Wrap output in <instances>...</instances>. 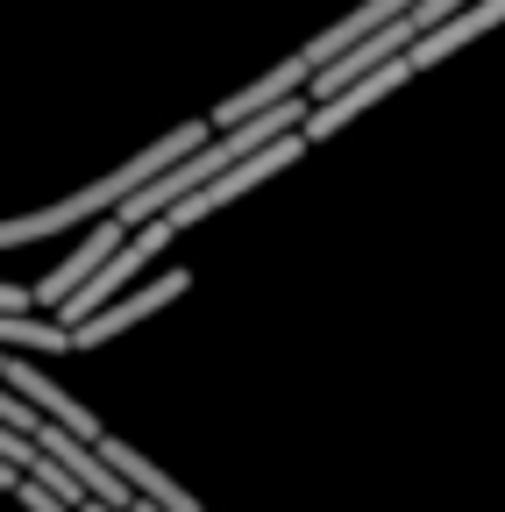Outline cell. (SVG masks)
Masks as SVG:
<instances>
[{
    "label": "cell",
    "instance_id": "cell-2",
    "mask_svg": "<svg viewBox=\"0 0 505 512\" xmlns=\"http://www.w3.org/2000/svg\"><path fill=\"white\" fill-rule=\"evenodd\" d=\"M306 157V136H278V143H264L257 157H242V164H228L214 185H200L193 192V200H185V207H171L164 214V228H193V221H207V214H221L228 200H242V192H257L271 171H285V164H299Z\"/></svg>",
    "mask_w": 505,
    "mask_h": 512
},
{
    "label": "cell",
    "instance_id": "cell-4",
    "mask_svg": "<svg viewBox=\"0 0 505 512\" xmlns=\"http://www.w3.org/2000/svg\"><path fill=\"white\" fill-rule=\"evenodd\" d=\"M193 292V271H164L157 285H143V292H129L121 306H100L86 328H72V349H100V342H114V335H129L136 320H150L157 306H171V299H185Z\"/></svg>",
    "mask_w": 505,
    "mask_h": 512
},
{
    "label": "cell",
    "instance_id": "cell-7",
    "mask_svg": "<svg viewBox=\"0 0 505 512\" xmlns=\"http://www.w3.org/2000/svg\"><path fill=\"white\" fill-rule=\"evenodd\" d=\"M498 22H505V0H470L463 15H449L441 29H427V36H420V43L406 50V64H413V72H427V64H441L449 50L477 43V36H484V29H498Z\"/></svg>",
    "mask_w": 505,
    "mask_h": 512
},
{
    "label": "cell",
    "instance_id": "cell-8",
    "mask_svg": "<svg viewBox=\"0 0 505 512\" xmlns=\"http://www.w3.org/2000/svg\"><path fill=\"white\" fill-rule=\"evenodd\" d=\"M406 8H413V0H363V8H356L349 22H335V29H321V36H313V43H306L299 57L313 64V72H328V64H335L342 50H356L363 36H377V29H385V22H399Z\"/></svg>",
    "mask_w": 505,
    "mask_h": 512
},
{
    "label": "cell",
    "instance_id": "cell-1",
    "mask_svg": "<svg viewBox=\"0 0 505 512\" xmlns=\"http://www.w3.org/2000/svg\"><path fill=\"white\" fill-rule=\"evenodd\" d=\"M171 235H178V228H164V221H143V228H136L129 242H121V249L107 256V264H100V271H93V278H86V285H79L65 306H57V328H65V335H72V328H86V320L107 306V292L136 285V271L150 264V256H164V242H171Z\"/></svg>",
    "mask_w": 505,
    "mask_h": 512
},
{
    "label": "cell",
    "instance_id": "cell-10",
    "mask_svg": "<svg viewBox=\"0 0 505 512\" xmlns=\"http://www.w3.org/2000/svg\"><path fill=\"white\" fill-rule=\"evenodd\" d=\"M0 484H8V491H15V484H22V470H8V463H0Z\"/></svg>",
    "mask_w": 505,
    "mask_h": 512
},
{
    "label": "cell",
    "instance_id": "cell-9",
    "mask_svg": "<svg viewBox=\"0 0 505 512\" xmlns=\"http://www.w3.org/2000/svg\"><path fill=\"white\" fill-rule=\"evenodd\" d=\"M0 349H72V335L65 328H57V313H0Z\"/></svg>",
    "mask_w": 505,
    "mask_h": 512
},
{
    "label": "cell",
    "instance_id": "cell-3",
    "mask_svg": "<svg viewBox=\"0 0 505 512\" xmlns=\"http://www.w3.org/2000/svg\"><path fill=\"white\" fill-rule=\"evenodd\" d=\"M406 79H413V64H406V57H392V64H377V72H363V79H356V86H342L335 100H313V114H306V128H299V136H306V143H328L335 128H349V121H356L363 107H377V100H392V93H399Z\"/></svg>",
    "mask_w": 505,
    "mask_h": 512
},
{
    "label": "cell",
    "instance_id": "cell-6",
    "mask_svg": "<svg viewBox=\"0 0 505 512\" xmlns=\"http://www.w3.org/2000/svg\"><path fill=\"white\" fill-rule=\"evenodd\" d=\"M121 242H129V228H121V221H107L100 235H86V242H79V256H65V264H57V271H50L43 285H29V299L57 313V306H65V299H72V292H79V285H86V278H93V271L107 264V256H114Z\"/></svg>",
    "mask_w": 505,
    "mask_h": 512
},
{
    "label": "cell",
    "instance_id": "cell-5",
    "mask_svg": "<svg viewBox=\"0 0 505 512\" xmlns=\"http://www.w3.org/2000/svg\"><path fill=\"white\" fill-rule=\"evenodd\" d=\"M93 448H100V463H107V470H114L121 484H129V491H136L143 505H157V512H200V498L185 491V484H171V477H164V470H157V463L143 456V448L114 441V434H100Z\"/></svg>",
    "mask_w": 505,
    "mask_h": 512
}]
</instances>
